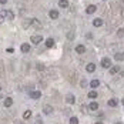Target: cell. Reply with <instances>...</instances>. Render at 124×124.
Wrapping results in <instances>:
<instances>
[{"mask_svg":"<svg viewBox=\"0 0 124 124\" xmlns=\"http://www.w3.org/2000/svg\"><path fill=\"white\" fill-rule=\"evenodd\" d=\"M101 66H103L104 69H110V67H111V60L107 59V57H104V59L101 60Z\"/></svg>","mask_w":124,"mask_h":124,"instance_id":"cell-1","label":"cell"},{"mask_svg":"<svg viewBox=\"0 0 124 124\" xmlns=\"http://www.w3.org/2000/svg\"><path fill=\"white\" fill-rule=\"evenodd\" d=\"M30 40H31V43H33V44H40V41L43 40V37H41L40 34H34V36H31Z\"/></svg>","mask_w":124,"mask_h":124,"instance_id":"cell-2","label":"cell"},{"mask_svg":"<svg viewBox=\"0 0 124 124\" xmlns=\"http://www.w3.org/2000/svg\"><path fill=\"white\" fill-rule=\"evenodd\" d=\"M96 10H97V6H96V4H90V6H87L86 13H87V14H93Z\"/></svg>","mask_w":124,"mask_h":124,"instance_id":"cell-3","label":"cell"},{"mask_svg":"<svg viewBox=\"0 0 124 124\" xmlns=\"http://www.w3.org/2000/svg\"><path fill=\"white\" fill-rule=\"evenodd\" d=\"M31 99H34V100H39L40 97H41V93L40 91H30V94H29Z\"/></svg>","mask_w":124,"mask_h":124,"instance_id":"cell-4","label":"cell"},{"mask_svg":"<svg viewBox=\"0 0 124 124\" xmlns=\"http://www.w3.org/2000/svg\"><path fill=\"white\" fill-rule=\"evenodd\" d=\"M66 101H67V104H74L76 97L73 96V94H69V96H66Z\"/></svg>","mask_w":124,"mask_h":124,"instance_id":"cell-5","label":"cell"},{"mask_svg":"<svg viewBox=\"0 0 124 124\" xmlns=\"http://www.w3.org/2000/svg\"><path fill=\"white\" fill-rule=\"evenodd\" d=\"M12 106H13V99L12 97H6V99H4V107L9 108V107H12Z\"/></svg>","mask_w":124,"mask_h":124,"instance_id":"cell-6","label":"cell"},{"mask_svg":"<svg viewBox=\"0 0 124 124\" xmlns=\"http://www.w3.org/2000/svg\"><path fill=\"white\" fill-rule=\"evenodd\" d=\"M86 70L88 71V73H93V71L96 70V64H94V63H88V64L86 66Z\"/></svg>","mask_w":124,"mask_h":124,"instance_id":"cell-7","label":"cell"},{"mask_svg":"<svg viewBox=\"0 0 124 124\" xmlns=\"http://www.w3.org/2000/svg\"><path fill=\"white\" fill-rule=\"evenodd\" d=\"M49 16H50V19L56 20V19H59V12H57V10H50V12H49Z\"/></svg>","mask_w":124,"mask_h":124,"instance_id":"cell-8","label":"cell"},{"mask_svg":"<svg viewBox=\"0 0 124 124\" xmlns=\"http://www.w3.org/2000/svg\"><path fill=\"white\" fill-rule=\"evenodd\" d=\"M121 70H120V67L118 66H111L110 67V74H117V73H120Z\"/></svg>","mask_w":124,"mask_h":124,"instance_id":"cell-9","label":"cell"},{"mask_svg":"<svg viewBox=\"0 0 124 124\" xmlns=\"http://www.w3.org/2000/svg\"><path fill=\"white\" fill-rule=\"evenodd\" d=\"M20 50H22L23 53H29V51H30V44H27V43H23V44L20 46Z\"/></svg>","mask_w":124,"mask_h":124,"instance_id":"cell-10","label":"cell"},{"mask_svg":"<svg viewBox=\"0 0 124 124\" xmlns=\"http://www.w3.org/2000/svg\"><path fill=\"white\" fill-rule=\"evenodd\" d=\"M88 108H90L91 111H97V110H99V104H97L96 101H93V103H90V106H88Z\"/></svg>","mask_w":124,"mask_h":124,"instance_id":"cell-11","label":"cell"},{"mask_svg":"<svg viewBox=\"0 0 124 124\" xmlns=\"http://www.w3.org/2000/svg\"><path fill=\"white\" fill-rule=\"evenodd\" d=\"M31 26H33L34 29H40V27H41V23L39 22L37 19H31Z\"/></svg>","mask_w":124,"mask_h":124,"instance_id":"cell-12","label":"cell"},{"mask_svg":"<svg viewBox=\"0 0 124 124\" xmlns=\"http://www.w3.org/2000/svg\"><path fill=\"white\" fill-rule=\"evenodd\" d=\"M76 51H77L78 54H83V53L86 51V47H84L83 44H78V46H76Z\"/></svg>","mask_w":124,"mask_h":124,"instance_id":"cell-13","label":"cell"},{"mask_svg":"<svg viewBox=\"0 0 124 124\" xmlns=\"http://www.w3.org/2000/svg\"><path fill=\"white\" fill-rule=\"evenodd\" d=\"M114 59H116L117 62H123L124 60V53H116V54H114Z\"/></svg>","mask_w":124,"mask_h":124,"instance_id":"cell-14","label":"cell"},{"mask_svg":"<svg viewBox=\"0 0 124 124\" xmlns=\"http://www.w3.org/2000/svg\"><path fill=\"white\" fill-rule=\"evenodd\" d=\"M43 113H44V114H51V113H53V107H51V106H44V107H43Z\"/></svg>","mask_w":124,"mask_h":124,"instance_id":"cell-15","label":"cell"},{"mask_svg":"<svg viewBox=\"0 0 124 124\" xmlns=\"http://www.w3.org/2000/svg\"><path fill=\"white\" fill-rule=\"evenodd\" d=\"M99 86H100L99 80H91V81H90V87H91V88H97Z\"/></svg>","mask_w":124,"mask_h":124,"instance_id":"cell-16","label":"cell"},{"mask_svg":"<svg viewBox=\"0 0 124 124\" xmlns=\"http://www.w3.org/2000/svg\"><path fill=\"white\" fill-rule=\"evenodd\" d=\"M101 24H103V20H101V19H94V20H93V26H94V27H100Z\"/></svg>","mask_w":124,"mask_h":124,"instance_id":"cell-17","label":"cell"},{"mask_svg":"<svg viewBox=\"0 0 124 124\" xmlns=\"http://www.w3.org/2000/svg\"><path fill=\"white\" fill-rule=\"evenodd\" d=\"M53 46H54V40H53V39H47V40H46V47L51 49Z\"/></svg>","mask_w":124,"mask_h":124,"instance_id":"cell-18","label":"cell"},{"mask_svg":"<svg viewBox=\"0 0 124 124\" xmlns=\"http://www.w3.org/2000/svg\"><path fill=\"white\" fill-rule=\"evenodd\" d=\"M6 17H7L9 20H13V19H14V13H13L12 10H6Z\"/></svg>","mask_w":124,"mask_h":124,"instance_id":"cell-19","label":"cell"},{"mask_svg":"<svg viewBox=\"0 0 124 124\" xmlns=\"http://www.w3.org/2000/svg\"><path fill=\"white\" fill-rule=\"evenodd\" d=\"M30 117H31V110H26V111L23 113V118H24V120H29Z\"/></svg>","mask_w":124,"mask_h":124,"instance_id":"cell-20","label":"cell"},{"mask_svg":"<svg viewBox=\"0 0 124 124\" xmlns=\"http://www.w3.org/2000/svg\"><path fill=\"white\" fill-rule=\"evenodd\" d=\"M59 6L63 7V9H66V7H69V1H67V0H60V1H59Z\"/></svg>","mask_w":124,"mask_h":124,"instance_id":"cell-21","label":"cell"},{"mask_svg":"<svg viewBox=\"0 0 124 124\" xmlns=\"http://www.w3.org/2000/svg\"><path fill=\"white\" fill-rule=\"evenodd\" d=\"M87 97H88V99H91V100H94L96 97H97V93H96L94 90H91V91H90V93L87 94Z\"/></svg>","mask_w":124,"mask_h":124,"instance_id":"cell-22","label":"cell"},{"mask_svg":"<svg viewBox=\"0 0 124 124\" xmlns=\"http://www.w3.org/2000/svg\"><path fill=\"white\" fill-rule=\"evenodd\" d=\"M107 104H108L110 107H116V106H117V100H116V99H110Z\"/></svg>","mask_w":124,"mask_h":124,"instance_id":"cell-23","label":"cell"},{"mask_svg":"<svg viewBox=\"0 0 124 124\" xmlns=\"http://www.w3.org/2000/svg\"><path fill=\"white\" fill-rule=\"evenodd\" d=\"M4 16H6V12H0V24L4 22Z\"/></svg>","mask_w":124,"mask_h":124,"instance_id":"cell-24","label":"cell"},{"mask_svg":"<svg viewBox=\"0 0 124 124\" xmlns=\"http://www.w3.org/2000/svg\"><path fill=\"white\" fill-rule=\"evenodd\" d=\"M70 124H78V118L77 117H71L70 118Z\"/></svg>","mask_w":124,"mask_h":124,"instance_id":"cell-25","label":"cell"},{"mask_svg":"<svg viewBox=\"0 0 124 124\" xmlns=\"http://www.w3.org/2000/svg\"><path fill=\"white\" fill-rule=\"evenodd\" d=\"M117 36H118V37H123L124 36V29H118V30H117Z\"/></svg>","mask_w":124,"mask_h":124,"instance_id":"cell-26","label":"cell"},{"mask_svg":"<svg viewBox=\"0 0 124 124\" xmlns=\"http://www.w3.org/2000/svg\"><path fill=\"white\" fill-rule=\"evenodd\" d=\"M30 24H31V20H24V22H23V27H26V29Z\"/></svg>","mask_w":124,"mask_h":124,"instance_id":"cell-27","label":"cell"},{"mask_svg":"<svg viewBox=\"0 0 124 124\" xmlns=\"http://www.w3.org/2000/svg\"><path fill=\"white\" fill-rule=\"evenodd\" d=\"M80 87H83V88H84V87H87V81H86V78H83V80L80 81Z\"/></svg>","mask_w":124,"mask_h":124,"instance_id":"cell-28","label":"cell"},{"mask_svg":"<svg viewBox=\"0 0 124 124\" xmlns=\"http://www.w3.org/2000/svg\"><path fill=\"white\" fill-rule=\"evenodd\" d=\"M67 37L70 39V40H71V39H74V31H70V33L67 34Z\"/></svg>","mask_w":124,"mask_h":124,"instance_id":"cell-29","label":"cell"},{"mask_svg":"<svg viewBox=\"0 0 124 124\" xmlns=\"http://www.w3.org/2000/svg\"><path fill=\"white\" fill-rule=\"evenodd\" d=\"M34 124H43V120H41L40 117H37V118H36V121H34Z\"/></svg>","mask_w":124,"mask_h":124,"instance_id":"cell-30","label":"cell"},{"mask_svg":"<svg viewBox=\"0 0 124 124\" xmlns=\"http://www.w3.org/2000/svg\"><path fill=\"white\" fill-rule=\"evenodd\" d=\"M36 67H37V70H40V71H41V70H44V66H43V64H37Z\"/></svg>","mask_w":124,"mask_h":124,"instance_id":"cell-31","label":"cell"},{"mask_svg":"<svg viewBox=\"0 0 124 124\" xmlns=\"http://www.w3.org/2000/svg\"><path fill=\"white\" fill-rule=\"evenodd\" d=\"M6 51H7V53H13V51H14V50H13V49H12V47H9V49L6 50Z\"/></svg>","mask_w":124,"mask_h":124,"instance_id":"cell-32","label":"cell"},{"mask_svg":"<svg viewBox=\"0 0 124 124\" xmlns=\"http://www.w3.org/2000/svg\"><path fill=\"white\" fill-rule=\"evenodd\" d=\"M7 3V0H0V4H6Z\"/></svg>","mask_w":124,"mask_h":124,"instance_id":"cell-33","label":"cell"},{"mask_svg":"<svg viewBox=\"0 0 124 124\" xmlns=\"http://www.w3.org/2000/svg\"><path fill=\"white\" fill-rule=\"evenodd\" d=\"M14 124H22V121H19V120H14Z\"/></svg>","mask_w":124,"mask_h":124,"instance_id":"cell-34","label":"cell"},{"mask_svg":"<svg viewBox=\"0 0 124 124\" xmlns=\"http://www.w3.org/2000/svg\"><path fill=\"white\" fill-rule=\"evenodd\" d=\"M121 16H123V17H124V9H123V10H121Z\"/></svg>","mask_w":124,"mask_h":124,"instance_id":"cell-35","label":"cell"},{"mask_svg":"<svg viewBox=\"0 0 124 124\" xmlns=\"http://www.w3.org/2000/svg\"><path fill=\"white\" fill-rule=\"evenodd\" d=\"M94 124H103V123H101V121H96Z\"/></svg>","mask_w":124,"mask_h":124,"instance_id":"cell-36","label":"cell"},{"mask_svg":"<svg viewBox=\"0 0 124 124\" xmlns=\"http://www.w3.org/2000/svg\"><path fill=\"white\" fill-rule=\"evenodd\" d=\"M121 104H123V106H124V99H123V100H121Z\"/></svg>","mask_w":124,"mask_h":124,"instance_id":"cell-37","label":"cell"},{"mask_svg":"<svg viewBox=\"0 0 124 124\" xmlns=\"http://www.w3.org/2000/svg\"><path fill=\"white\" fill-rule=\"evenodd\" d=\"M116 124H123V123H116Z\"/></svg>","mask_w":124,"mask_h":124,"instance_id":"cell-38","label":"cell"},{"mask_svg":"<svg viewBox=\"0 0 124 124\" xmlns=\"http://www.w3.org/2000/svg\"><path fill=\"white\" fill-rule=\"evenodd\" d=\"M0 91H1V86H0Z\"/></svg>","mask_w":124,"mask_h":124,"instance_id":"cell-39","label":"cell"}]
</instances>
